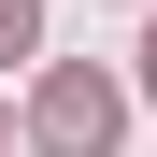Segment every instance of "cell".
<instances>
[{
	"label": "cell",
	"instance_id": "3",
	"mask_svg": "<svg viewBox=\"0 0 157 157\" xmlns=\"http://www.w3.org/2000/svg\"><path fill=\"white\" fill-rule=\"evenodd\" d=\"M143 100H157V29H143Z\"/></svg>",
	"mask_w": 157,
	"mask_h": 157
},
{
	"label": "cell",
	"instance_id": "1",
	"mask_svg": "<svg viewBox=\"0 0 157 157\" xmlns=\"http://www.w3.org/2000/svg\"><path fill=\"white\" fill-rule=\"evenodd\" d=\"M29 128H43V157H100L114 143V71H43Z\"/></svg>",
	"mask_w": 157,
	"mask_h": 157
},
{
	"label": "cell",
	"instance_id": "2",
	"mask_svg": "<svg viewBox=\"0 0 157 157\" xmlns=\"http://www.w3.org/2000/svg\"><path fill=\"white\" fill-rule=\"evenodd\" d=\"M43 43V0H0V57H29Z\"/></svg>",
	"mask_w": 157,
	"mask_h": 157
}]
</instances>
